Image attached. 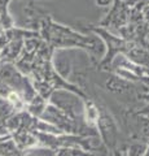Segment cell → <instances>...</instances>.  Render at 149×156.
I'll list each match as a JSON object with an SVG mask.
<instances>
[{"label":"cell","instance_id":"obj_4","mask_svg":"<svg viewBox=\"0 0 149 156\" xmlns=\"http://www.w3.org/2000/svg\"><path fill=\"white\" fill-rule=\"evenodd\" d=\"M87 96H82L74 91L66 89H56L51 94L48 103L57 107L65 115L74 121L83 120V100Z\"/></svg>","mask_w":149,"mask_h":156},{"label":"cell","instance_id":"obj_12","mask_svg":"<svg viewBox=\"0 0 149 156\" xmlns=\"http://www.w3.org/2000/svg\"><path fill=\"white\" fill-rule=\"evenodd\" d=\"M13 0H0V25L4 29L14 26L13 16L11 13V4Z\"/></svg>","mask_w":149,"mask_h":156},{"label":"cell","instance_id":"obj_21","mask_svg":"<svg viewBox=\"0 0 149 156\" xmlns=\"http://www.w3.org/2000/svg\"><path fill=\"white\" fill-rule=\"evenodd\" d=\"M91 2H95V0H91Z\"/></svg>","mask_w":149,"mask_h":156},{"label":"cell","instance_id":"obj_10","mask_svg":"<svg viewBox=\"0 0 149 156\" xmlns=\"http://www.w3.org/2000/svg\"><path fill=\"white\" fill-rule=\"evenodd\" d=\"M11 136H12L14 144H16V147L21 152H25V151L38 146V138L34 131L20 130V131H16V133H12Z\"/></svg>","mask_w":149,"mask_h":156},{"label":"cell","instance_id":"obj_19","mask_svg":"<svg viewBox=\"0 0 149 156\" xmlns=\"http://www.w3.org/2000/svg\"><path fill=\"white\" fill-rule=\"evenodd\" d=\"M8 135H11V134H9V131L7 129L5 122H2V121H0V138H5Z\"/></svg>","mask_w":149,"mask_h":156},{"label":"cell","instance_id":"obj_9","mask_svg":"<svg viewBox=\"0 0 149 156\" xmlns=\"http://www.w3.org/2000/svg\"><path fill=\"white\" fill-rule=\"evenodd\" d=\"M23 41L25 39L17 37L11 38V41L0 50V61L16 64V61L20 58L23 50Z\"/></svg>","mask_w":149,"mask_h":156},{"label":"cell","instance_id":"obj_1","mask_svg":"<svg viewBox=\"0 0 149 156\" xmlns=\"http://www.w3.org/2000/svg\"><path fill=\"white\" fill-rule=\"evenodd\" d=\"M40 38L53 50H80L90 57L91 62L97 68L105 55V46L97 35L91 31H78L73 27L56 22L52 16H47L39 26Z\"/></svg>","mask_w":149,"mask_h":156},{"label":"cell","instance_id":"obj_15","mask_svg":"<svg viewBox=\"0 0 149 156\" xmlns=\"http://www.w3.org/2000/svg\"><path fill=\"white\" fill-rule=\"evenodd\" d=\"M16 112L17 111L11 104V101L5 99V98L0 96V121H2V122H5L9 117H12Z\"/></svg>","mask_w":149,"mask_h":156},{"label":"cell","instance_id":"obj_5","mask_svg":"<svg viewBox=\"0 0 149 156\" xmlns=\"http://www.w3.org/2000/svg\"><path fill=\"white\" fill-rule=\"evenodd\" d=\"M109 12L105 14V17L99 22V26L105 27L112 33L117 34L121 27L126 26L130 22L131 16V8H130L123 0H112Z\"/></svg>","mask_w":149,"mask_h":156},{"label":"cell","instance_id":"obj_2","mask_svg":"<svg viewBox=\"0 0 149 156\" xmlns=\"http://www.w3.org/2000/svg\"><path fill=\"white\" fill-rule=\"evenodd\" d=\"M82 29L84 31H91L103 41L105 46V55L103 57V60L100 61V64L97 65V69L103 72H109L114 57L119 55V53H124V51H126V48L128 46V41H126L122 37H119L117 34L108 30V29L101 27L99 25L90 23V25L82 26Z\"/></svg>","mask_w":149,"mask_h":156},{"label":"cell","instance_id":"obj_20","mask_svg":"<svg viewBox=\"0 0 149 156\" xmlns=\"http://www.w3.org/2000/svg\"><path fill=\"white\" fill-rule=\"evenodd\" d=\"M95 3L99 7H109L112 4V0H95Z\"/></svg>","mask_w":149,"mask_h":156},{"label":"cell","instance_id":"obj_16","mask_svg":"<svg viewBox=\"0 0 149 156\" xmlns=\"http://www.w3.org/2000/svg\"><path fill=\"white\" fill-rule=\"evenodd\" d=\"M55 156H93V155L76 147H61L56 150Z\"/></svg>","mask_w":149,"mask_h":156},{"label":"cell","instance_id":"obj_18","mask_svg":"<svg viewBox=\"0 0 149 156\" xmlns=\"http://www.w3.org/2000/svg\"><path fill=\"white\" fill-rule=\"evenodd\" d=\"M137 100L143 101V103H149V90H143V91L139 92Z\"/></svg>","mask_w":149,"mask_h":156},{"label":"cell","instance_id":"obj_22","mask_svg":"<svg viewBox=\"0 0 149 156\" xmlns=\"http://www.w3.org/2000/svg\"><path fill=\"white\" fill-rule=\"evenodd\" d=\"M8 136H9V135H8ZM0 139H3V138H0Z\"/></svg>","mask_w":149,"mask_h":156},{"label":"cell","instance_id":"obj_3","mask_svg":"<svg viewBox=\"0 0 149 156\" xmlns=\"http://www.w3.org/2000/svg\"><path fill=\"white\" fill-rule=\"evenodd\" d=\"M96 130L100 140L105 146L109 154L117 152L123 146H121V130L115 117L105 107L100 105V116L96 122Z\"/></svg>","mask_w":149,"mask_h":156},{"label":"cell","instance_id":"obj_13","mask_svg":"<svg viewBox=\"0 0 149 156\" xmlns=\"http://www.w3.org/2000/svg\"><path fill=\"white\" fill-rule=\"evenodd\" d=\"M47 104H48V101L44 99V98H42L39 94H36V95L26 104V108H25V109H26L31 116H34V117H40L42 113L44 112Z\"/></svg>","mask_w":149,"mask_h":156},{"label":"cell","instance_id":"obj_6","mask_svg":"<svg viewBox=\"0 0 149 156\" xmlns=\"http://www.w3.org/2000/svg\"><path fill=\"white\" fill-rule=\"evenodd\" d=\"M21 14V23L16 25L18 27L29 29L32 31H38L40 26V22L44 20L49 13L42 4L36 3L35 0H22V4L20 7Z\"/></svg>","mask_w":149,"mask_h":156},{"label":"cell","instance_id":"obj_7","mask_svg":"<svg viewBox=\"0 0 149 156\" xmlns=\"http://www.w3.org/2000/svg\"><path fill=\"white\" fill-rule=\"evenodd\" d=\"M105 87L107 90L113 92L115 95H127L130 96L131 99L134 100H137V95H139V91L137 90V83H132V82H128L123 78L115 76L114 73H110L109 77L107 78L105 81Z\"/></svg>","mask_w":149,"mask_h":156},{"label":"cell","instance_id":"obj_8","mask_svg":"<svg viewBox=\"0 0 149 156\" xmlns=\"http://www.w3.org/2000/svg\"><path fill=\"white\" fill-rule=\"evenodd\" d=\"M122 55H124L130 61L135 62L137 65L149 68V50L136 42L128 41V46Z\"/></svg>","mask_w":149,"mask_h":156},{"label":"cell","instance_id":"obj_17","mask_svg":"<svg viewBox=\"0 0 149 156\" xmlns=\"http://www.w3.org/2000/svg\"><path fill=\"white\" fill-rule=\"evenodd\" d=\"M55 150L52 148H47V147H42V146H36L30 150L22 152V156H55Z\"/></svg>","mask_w":149,"mask_h":156},{"label":"cell","instance_id":"obj_23","mask_svg":"<svg viewBox=\"0 0 149 156\" xmlns=\"http://www.w3.org/2000/svg\"><path fill=\"white\" fill-rule=\"evenodd\" d=\"M147 143H148V144H149V142H147Z\"/></svg>","mask_w":149,"mask_h":156},{"label":"cell","instance_id":"obj_14","mask_svg":"<svg viewBox=\"0 0 149 156\" xmlns=\"http://www.w3.org/2000/svg\"><path fill=\"white\" fill-rule=\"evenodd\" d=\"M17 152H21V151L16 147L11 135L0 139V156H12Z\"/></svg>","mask_w":149,"mask_h":156},{"label":"cell","instance_id":"obj_11","mask_svg":"<svg viewBox=\"0 0 149 156\" xmlns=\"http://www.w3.org/2000/svg\"><path fill=\"white\" fill-rule=\"evenodd\" d=\"M100 116V105L96 103L92 98H84L83 100V120L86 124L96 128V122Z\"/></svg>","mask_w":149,"mask_h":156}]
</instances>
